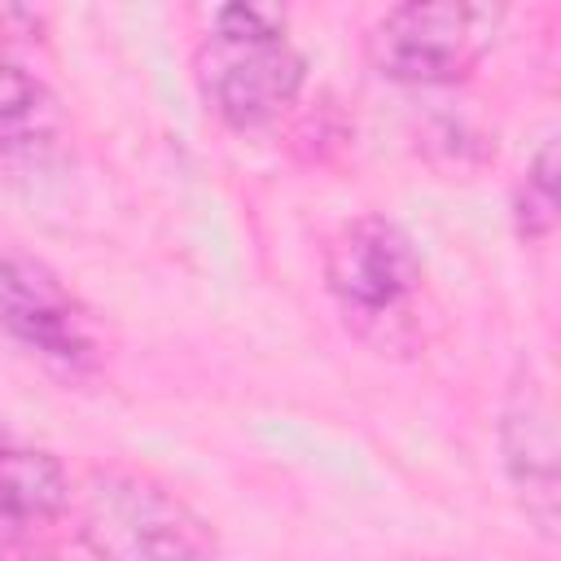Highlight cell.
Returning a JSON list of instances; mask_svg holds the SVG:
<instances>
[{
  "label": "cell",
  "instance_id": "obj_1",
  "mask_svg": "<svg viewBox=\"0 0 561 561\" xmlns=\"http://www.w3.org/2000/svg\"><path fill=\"white\" fill-rule=\"evenodd\" d=\"M193 88L232 131L276 123L307 88V53L276 4H219L193 48Z\"/></svg>",
  "mask_w": 561,
  "mask_h": 561
},
{
  "label": "cell",
  "instance_id": "obj_2",
  "mask_svg": "<svg viewBox=\"0 0 561 561\" xmlns=\"http://www.w3.org/2000/svg\"><path fill=\"white\" fill-rule=\"evenodd\" d=\"M421 285L425 263L416 241L390 215H355L324 245V289L342 324L377 355L416 346Z\"/></svg>",
  "mask_w": 561,
  "mask_h": 561
},
{
  "label": "cell",
  "instance_id": "obj_3",
  "mask_svg": "<svg viewBox=\"0 0 561 561\" xmlns=\"http://www.w3.org/2000/svg\"><path fill=\"white\" fill-rule=\"evenodd\" d=\"M70 517L92 561H219L215 526L136 469H92L70 495Z\"/></svg>",
  "mask_w": 561,
  "mask_h": 561
},
{
  "label": "cell",
  "instance_id": "obj_4",
  "mask_svg": "<svg viewBox=\"0 0 561 561\" xmlns=\"http://www.w3.org/2000/svg\"><path fill=\"white\" fill-rule=\"evenodd\" d=\"M504 26V9L465 0H408L386 9L368 35V66L403 88H447L478 70Z\"/></svg>",
  "mask_w": 561,
  "mask_h": 561
},
{
  "label": "cell",
  "instance_id": "obj_5",
  "mask_svg": "<svg viewBox=\"0 0 561 561\" xmlns=\"http://www.w3.org/2000/svg\"><path fill=\"white\" fill-rule=\"evenodd\" d=\"M0 333L61 381L101 368V333L83 298L22 241L0 232Z\"/></svg>",
  "mask_w": 561,
  "mask_h": 561
},
{
  "label": "cell",
  "instance_id": "obj_6",
  "mask_svg": "<svg viewBox=\"0 0 561 561\" xmlns=\"http://www.w3.org/2000/svg\"><path fill=\"white\" fill-rule=\"evenodd\" d=\"M500 465L504 478L522 504V513L535 522V530L543 539L557 535V416H552V399L543 394L539 377L517 364L504 403H500Z\"/></svg>",
  "mask_w": 561,
  "mask_h": 561
},
{
  "label": "cell",
  "instance_id": "obj_7",
  "mask_svg": "<svg viewBox=\"0 0 561 561\" xmlns=\"http://www.w3.org/2000/svg\"><path fill=\"white\" fill-rule=\"evenodd\" d=\"M70 473L48 447L0 438V561H31L35 543L70 513Z\"/></svg>",
  "mask_w": 561,
  "mask_h": 561
},
{
  "label": "cell",
  "instance_id": "obj_8",
  "mask_svg": "<svg viewBox=\"0 0 561 561\" xmlns=\"http://www.w3.org/2000/svg\"><path fill=\"white\" fill-rule=\"evenodd\" d=\"M57 123L48 88L9 57V44H0V140L4 145H35Z\"/></svg>",
  "mask_w": 561,
  "mask_h": 561
},
{
  "label": "cell",
  "instance_id": "obj_9",
  "mask_svg": "<svg viewBox=\"0 0 561 561\" xmlns=\"http://www.w3.org/2000/svg\"><path fill=\"white\" fill-rule=\"evenodd\" d=\"M508 219H513L517 241H526V245L552 237V228H557V136H543L539 149L530 153L522 180L513 184Z\"/></svg>",
  "mask_w": 561,
  "mask_h": 561
}]
</instances>
